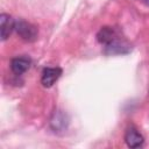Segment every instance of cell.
<instances>
[{
  "label": "cell",
  "instance_id": "obj_1",
  "mask_svg": "<svg viewBox=\"0 0 149 149\" xmlns=\"http://www.w3.org/2000/svg\"><path fill=\"white\" fill-rule=\"evenodd\" d=\"M15 31L23 41L27 42H34L37 38V34H38L37 27L24 20L15 21Z\"/></svg>",
  "mask_w": 149,
  "mask_h": 149
},
{
  "label": "cell",
  "instance_id": "obj_2",
  "mask_svg": "<svg viewBox=\"0 0 149 149\" xmlns=\"http://www.w3.org/2000/svg\"><path fill=\"white\" fill-rule=\"evenodd\" d=\"M62 69L59 66L55 68H45L42 72L41 77V83L44 87H51L62 76Z\"/></svg>",
  "mask_w": 149,
  "mask_h": 149
},
{
  "label": "cell",
  "instance_id": "obj_3",
  "mask_svg": "<svg viewBox=\"0 0 149 149\" xmlns=\"http://www.w3.org/2000/svg\"><path fill=\"white\" fill-rule=\"evenodd\" d=\"M129 51H130V45L120 37L115 38L113 42L105 45V54L107 55H121V54H127Z\"/></svg>",
  "mask_w": 149,
  "mask_h": 149
},
{
  "label": "cell",
  "instance_id": "obj_4",
  "mask_svg": "<svg viewBox=\"0 0 149 149\" xmlns=\"http://www.w3.org/2000/svg\"><path fill=\"white\" fill-rule=\"evenodd\" d=\"M69 125V119L66 116V114L63 113V111H55L52 116L50 118V127L52 128L54 132L58 133V132H64L68 128Z\"/></svg>",
  "mask_w": 149,
  "mask_h": 149
},
{
  "label": "cell",
  "instance_id": "obj_5",
  "mask_svg": "<svg viewBox=\"0 0 149 149\" xmlns=\"http://www.w3.org/2000/svg\"><path fill=\"white\" fill-rule=\"evenodd\" d=\"M0 30H1V40L6 41L13 30H15V21L14 19L6 13L0 15Z\"/></svg>",
  "mask_w": 149,
  "mask_h": 149
},
{
  "label": "cell",
  "instance_id": "obj_6",
  "mask_svg": "<svg viewBox=\"0 0 149 149\" xmlns=\"http://www.w3.org/2000/svg\"><path fill=\"white\" fill-rule=\"evenodd\" d=\"M30 64H31V59L27 56L15 57L10 61V70L13 71L14 74L20 76L30 68Z\"/></svg>",
  "mask_w": 149,
  "mask_h": 149
},
{
  "label": "cell",
  "instance_id": "obj_7",
  "mask_svg": "<svg viewBox=\"0 0 149 149\" xmlns=\"http://www.w3.org/2000/svg\"><path fill=\"white\" fill-rule=\"evenodd\" d=\"M125 141L127 143V146L129 148H140L143 146L144 143V139L143 136L134 128V127H129L126 130L125 134Z\"/></svg>",
  "mask_w": 149,
  "mask_h": 149
},
{
  "label": "cell",
  "instance_id": "obj_8",
  "mask_svg": "<svg viewBox=\"0 0 149 149\" xmlns=\"http://www.w3.org/2000/svg\"><path fill=\"white\" fill-rule=\"evenodd\" d=\"M119 35L116 33V30L113 28V27H102L98 34H97V40L99 43L104 44V45H107L109 44L111 42H113L115 38H118Z\"/></svg>",
  "mask_w": 149,
  "mask_h": 149
},
{
  "label": "cell",
  "instance_id": "obj_9",
  "mask_svg": "<svg viewBox=\"0 0 149 149\" xmlns=\"http://www.w3.org/2000/svg\"><path fill=\"white\" fill-rule=\"evenodd\" d=\"M146 1H147V2H149V0H146Z\"/></svg>",
  "mask_w": 149,
  "mask_h": 149
}]
</instances>
